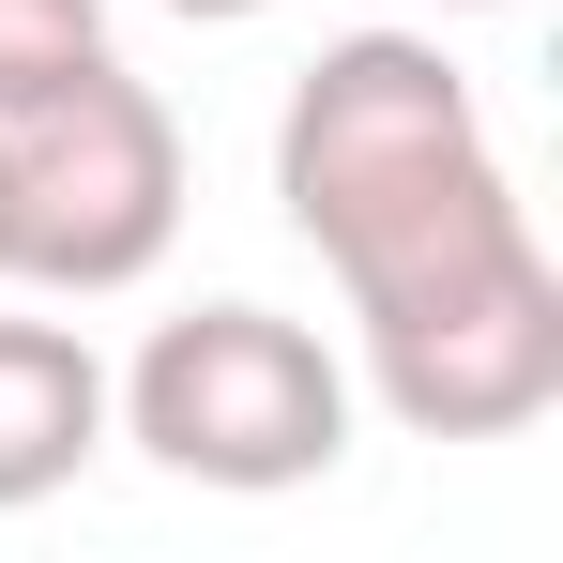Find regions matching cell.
Wrapping results in <instances>:
<instances>
[{
	"label": "cell",
	"mask_w": 563,
	"mask_h": 563,
	"mask_svg": "<svg viewBox=\"0 0 563 563\" xmlns=\"http://www.w3.org/2000/svg\"><path fill=\"white\" fill-rule=\"evenodd\" d=\"M275 213L351 289L366 396L411 442H518L563 411V260L427 31H335L289 77Z\"/></svg>",
	"instance_id": "cell-1"
},
{
	"label": "cell",
	"mask_w": 563,
	"mask_h": 563,
	"mask_svg": "<svg viewBox=\"0 0 563 563\" xmlns=\"http://www.w3.org/2000/svg\"><path fill=\"white\" fill-rule=\"evenodd\" d=\"M107 427L184 487H229V503H275V487H320L351 457V366L289 320V305H184L137 335V366H107Z\"/></svg>",
	"instance_id": "cell-2"
},
{
	"label": "cell",
	"mask_w": 563,
	"mask_h": 563,
	"mask_svg": "<svg viewBox=\"0 0 563 563\" xmlns=\"http://www.w3.org/2000/svg\"><path fill=\"white\" fill-rule=\"evenodd\" d=\"M184 244V122L153 77H122V46L77 62L62 92L0 107V275L107 305Z\"/></svg>",
	"instance_id": "cell-3"
},
{
	"label": "cell",
	"mask_w": 563,
	"mask_h": 563,
	"mask_svg": "<svg viewBox=\"0 0 563 563\" xmlns=\"http://www.w3.org/2000/svg\"><path fill=\"white\" fill-rule=\"evenodd\" d=\"M107 457V351L77 320H0V518L62 503Z\"/></svg>",
	"instance_id": "cell-4"
},
{
	"label": "cell",
	"mask_w": 563,
	"mask_h": 563,
	"mask_svg": "<svg viewBox=\"0 0 563 563\" xmlns=\"http://www.w3.org/2000/svg\"><path fill=\"white\" fill-rule=\"evenodd\" d=\"M77 62H107V0H0V107L62 92Z\"/></svg>",
	"instance_id": "cell-5"
},
{
	"label": "cell",
	"mask_w": 563,
	"mask_h": 563,
	"mask_svg": "<svg viewBox=\"0 0 563 563\" xmlns=\"http://www.w3.org/2000/svg\"><path fill=\"white\" fill-rule=\"evenodd\" d=\"M168 15H198V31H244V15H275V0H168Z\"/></svg>",
	"instance_id": "cell-6"
},
{
	"label": "cell",
	"mask_w": 563,
	"mask_h": 563,
	"mask_svg": "<svg viewBox=\"0 0 563 563\" xmlns=\"http://www.w3.org/2000/svg\"><path fill=\"white\" fill-rule=\"evenodd\" d=\"M442 15H503V0H442Z\"/></svg>",
	"instance_id": "cell-7"
}]
</instances>
